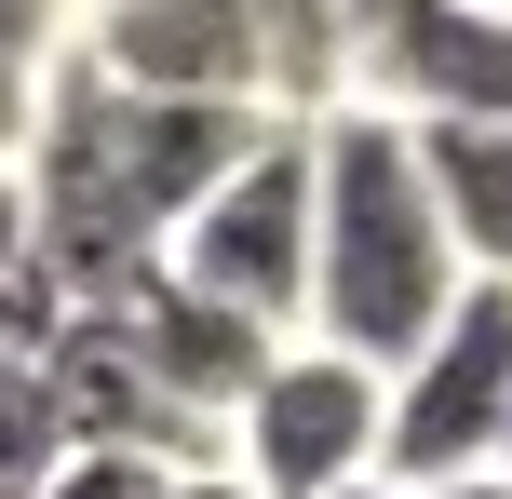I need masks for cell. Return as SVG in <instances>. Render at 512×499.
<instances>
[{
    "mask_svg": "<svg viewBox=\"0 0 512 499\" xmlns=\"http://www.w3.org/2000/svg\"><path fill=\"white\" fill-rule=\"evenodd\" d=\"M256 108H216V95H122L95 81L81 54H54L41 81V135H27V257L54 270L68 311H108L122 284L162 270V230L203 203L216 176L256 149Z\"/></svg>",
    "mask_w": 512,
    "mask_h": 499,
    "instance_id": "1",
    "label": "cell"
},
{
    "mask_svg": "<svg viewBox=\"0 0 512 499\" xmlns=\"http://www.w3.org/2000/svg\"><path fill=\"white\" fill-rule=\"evenodd\" d=\"M445 297H459V257H445V216L418 189L405 122L324 108L310 122V297H297V338H324L364 378H391L445 324Z\"/></svg>",
    "mask_w": 512,
    "mask_h": 499,
    "instance_id": "2",
    "label": "cell"
},
{
    "mask_svg": "<svg viewBox=\"0 0 512 499\" xmlns=\"http://www.w3.org/2000/svg\"><path fill=\"white\" fill-rule=\"evenodd\" d=\"M162 284L243 311L256 338H297V297H310V122H270L230 176L162 230Z\"/></svg>",
    "mask_w": 512,
    "mask_h": 499,
    "instance_id": "3",
    "label": "cell"
},
{
    "mask_svg": "<svg viewBox=\"0 0 512 499\" xmlns=\"http://www.w3.org/2000/svg\"><path fill=\"white\" fill-rule=\"evenodd\" d=\"M499 419H512V284H459L445 324L378 378V486L486 473Z\"/></svg>",
    "mask_w": 512,
    "mask_h": 499,
    "instance_id": "4",
    "label": "cell"
},
{
    "mask_svg": "<svg viewBox=\"0 0 512 499\" xmlns=\"http://www.w3.org/2000/svg\"><path fill=\"white\" fill-rule=\"evenodd\" d=\"M216 459H230L256 499H337V486H364L378 473V378H364L351 351H324V338H283L270 365L243 378Z\"/></svg>",
    "mask_w": 512,
    "mask_h": 499,
    "instance_id": "5",
    "label": "cell"
},
{
    "mask_svg": "<svg viewBox=\"0 0 512 499\" xmlns=\"http://www.w3.org/2000/svg\"><path fill=\"white\" fill-rule=\"evenodd\" d=\"M378 122H512V0H405L351 41V95Z\"/></svg>",
    "mask_w": 512,
    "mask_h": 499,
    "instance_id": "6",
    "label": "cell"
},
{
    "mask_svg": "<svg viewBox=\"0 0 512 499\" xmlns=\"http://www.w3.org/2000/svg\"><path fill=\"white\" fill-rule=\"evenodd\" d=\"M108 324H122V351L149 365V392L176 405V419H203V432H230V405H243V378L270 365L283 338H256L243 311H216V297H189V284H122L108 297Z\"/></svg>",
    "mask_w": 512,
    "mask_h": 499,
    "instance_id": "7",
    "label": "cell"
},
{
    "mask_svg": "<svg viewBox=\"0 0 512 499\" xmlns=\"http://www.w3.org/2000/svg\"><path fill=\"white\" fill-rule=\"evenodd\" d=\"M81 68L122 81V95H216V108H256L243 81V41L216 0H122V14H81Z\"/></svg>",
    "mask_w": 512,
    "mask_h": 499,
    "instance_id": "8",
    "label": "cell"
},
{
    "mask_svg": "<svg viewBox=\"0 0 512 499\" xmlns=\"http://www.w3.org/2000/svg\"><path fill=\"white\" fill-rule=\"evenodd\" d=\"M418 189L445 216L459 284H512V122H418Z\"/></svg>",
    "mask_w": 512,
    "mask_h": 499,
    "instance_id": "9",
    "label": "cell"
},
{
    "mask_svg": "<svg viewBox=\"0 0 512 499\" xmlns=\"http://www.w3.org/2000/svg\"><path fill=\"white\" fill-rule=\"evenodd\" d=\"M243 41V81H256V122H324L351 95V27L337 0H216Z\"/></svg>",
    "mask_w": 512,
    "mask_h": 499,
    "instance_id": "10",
    "label": "cell"
},
{
    "mask_svg": "<svg viewBox=\"0 0 512 499\" xmlns=\"http://www.w3.org/2000/svg\"><path fill=\"white\" fill-rule=\"evenodd\" d=\"M68 459V432H54V392L41 365H0V499H41V473Z\"/></svg>",
    "mask_w": 512,
    "mask_h": 499,
    "instance_id": "11",
    "label": "cell"
},
{
    "mask_svg": "<svg viewBox=\"0 0 512 499\" xmlns=\"http://www.w3.org/2000/svg\"><path fill=\"white\" fill-rule=\"evenodd\" d=\"M41 499H162V459H108V446H68L41 473Z\"/></svg>",
    "mask_w": 512,
    "mask_h": 499,
    "instance_id": "12",
    "label": "cell"
},
{
    "mask_svg": "<svg viewBox=\"0 0 512 499\" xmlns=\"http://www.w3.org/2000/svg\"><path fill=\"white\" fill-rule=\"evenodd\" d=\"M81 41V0H0V68H54Z\"/></svg>",
    "mask_w": 512,
    "mask_h": 499,
    "instance_id": "13",
    "label": "cell"
},
{
    "mask_svg": "<svg viewBox=\"0 0 512 499\" xmlns=\"http://www.w3.org/2000/svg\"><path fill=\"white\" fill-rule=\"evenodd\" d=\"M41 81H54V68H0V176H14L27 135H41Z\"/></svg>",
    "mask_w": 512,
    "mask_h": 499,
    "instance_id": "14",
    "label": "cell"
},
{
    "mask_svg": "<svg viewBox=\"0 0 512 499\" xmlns=\"http://www.w3.org/2000/svg\"><path fill=\"white\" fill-rule=\"evenodd\" d=\"M162 499H256V486L230 473V459H189V473H162Z\"/></svg>",
    "mask_w": 512,
    "mask_h": 499,
    "instance_id": "15",
    "label": "cell"
},
{
    "mask_svg": "<svg viewBox=\"0 0 512 499\" xmlns=\"http://www.w3.org/2000/svg\"><path fill=\"white\" fill-rule=\"evenodd\" d=\"M27 270V176H0V284Z\"/></svg>",
    "mask_w": 512,
    "mask_h": 499,
    "instance_id": "16",
    "label": "cell"
},
{
    "mask_svg": "<svg viewBox=\"0 0 512 499\" xmlns=\"http://www.w3.org/2000/svg\"><path fill=\"white\" fill-rule=\"evenodd\" d=\"M418 499H512V473H445V486H418Z\"/></svg>",
    "mask_w": 512,
    "mask_h": 499,
    "instance_id": "17",
    "label": "cell"
},
{
    "mask_svg": "<svg viewBox=\"0 0 512 499\" xmlns=\"http://www.w3.org/2000/svg\"><path fill=\"white\" fill-rule=\"evenodd\" d=\"M378 14H405V0H337V27H351V41H364V27H378Z\"/></svg>",
    "mask_w": 512,
    "mask_h": 499,
    "instance_id": "18",
    "label": "cell"
},
{
    "mask_svg": "<svg viewBox=\"0 0 512 499\" xmlns=\"http://www.w3.org/2000/svg\"><path fill=\"white\" fill-rule=\"evenodd\" d=\"M337 499H418V486H378V473H364V486H337Z\"/></svg>",
    "mask_w": 512,
    "mask_h": 499,
    "instance_id": "19",
    "label": "cell"
},
{
    "mask_svg": "<svg viewBox=\"0 0 512 499\" xmlns=\"http://www.w3.org/2000/svg\"><path fill=\"white\" fill-rule=\"evenodd\" d=\"M486 473H512V419H499V459H486Z\"/></svg>",
    "mask_w": 512,
    "mask_h": 499,
    "instance_id": "20",
    "label": "cell"
},
{
    "mask_svg": "<svg viewBox=\"0 0 512 499\" xmlns=\"http://www.w3.org/2000/svg\"><path fill=\"white\" fill-rule=\"evenodd\" d=\"M81 14H122V0H81Z\"/></svg>",
    "mask_w": 512,
    "mask_h": 499,
    "instance_id": "21",
    "label": "cell"
}]
</instances>
